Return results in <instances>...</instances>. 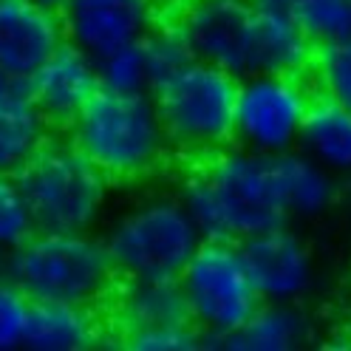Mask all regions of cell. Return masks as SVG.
<instances>
[{
  "instance_id": "obj_25",
  "label": "cell",
  "mask_w": 351,
  "mask_h": 351,
  "mask_svg": "<svg viewBox=\"0 0 351 351\" xmlns=\"http://www.w3.org/2000/svg\"><path fill=\"white\" fill-rule=\"evenodd\" d=\"M97 69H99V82L108 91H119V94L150 91V74H147L142 40L105 54L102 60H97Z\"/></svg>"
},
{
  "instance_id": "obj_6",
  "label": "cell",
  "mask_w": 351,
  "mask_h": 351,
  "mask_svg": "<svg viewBox=\"0 0 351 351\" xmlns=\"http://www.w3.org/2000/svg\"><path fill=\"white\" fill-rule=\"evenodd\" d=\"M173 150L213 156L235 142L238 77L193 60L184 71L153 91Z\"/></svg>"
},
{
  "instance_id": "obj_17",
  "label": "cell",
  "mask_w": 351,
  "mask_h": 351,
  "mask_svg": "<svg viewBox=\"0 0 351 351\" xmlns=\"http://www.w3.org/2000/svg\"><path fill=\"white\" fill-rule=\"evenodd\" d=\"M312 337L315 326L298 303L261 300L252 317L218 346L227 351H300Z\"/></svg>"
},
{
  "instance_id": "obj_4",
  "label": "cell",
  "mask_w": 351,
  "mask_h": 351,
  "mask_svg": "<svg viewBox=\"0 0 351 351\" xmlns=\"http://www.w3.org/2000/svg\"><path fill=\"white\" fill-rule=\"evenodd\" d=\"M43 232H94L111 179L71 139H49L17 176Z\"/></svg>"
},
{
  "instance_id": "obj_16",
  "label": "cell",
  "mask_w": 351,
  "mask_h": 351,
  "mask_svg": "<svg viewBox=\"0 0 351 351\" xmlns=\"http://www.w3.org/2000/svg\"><path fill=\"white\" fill-rule=\"evenodd\" d=\"M102 340L94 306L32 300L23 348L29 351H88Z\"/></svg>"
},
{
  "instance_id": "obj_5",
  "label": "cell",
  "mask_w": 351,
  "mask_h": 351,
  "mask_svg": "<svg viewBox=\"0 0 351 351\" xmlns=\"http://www.w3.org/2000/svg\"><path fill=\"white\" fill-rule=\"evenodd\" d=\"M102 241L119 278H179L204 235L176 193L125 210Z\"/></svg>"
},
{
  "instance_id": "obj_31",
  "label": "cell",
  "mask_w": 351,
  "mask_h": 351,
  "mask_svg": "<svg viewBox=\"0 0 351 351\" xmlns=\"http://www.w3.org/2000/svg\"><path fill=\"white\" fill-rule=\"evenodd\" d=\"M6 267H9V255L0 250V278H6Z\"/></svg>"
},
{
  "instance_id": "obj_7",
  "label": "cell",
  "mask_w": 351,
  "mask_h": 351,
  "mask_svg": "<svg viewBox=\"0 0 351 351\" xmlns=\"http://www.w3.org/2000/svg\"><path fill=\"white\" fill-rule=\"evenodd\" d=\"M193 326L204 343H221L261 306V295L241 258L238 241H207L179 275Z\"/></svg>"
},
{
  "instance_id": "obj_24",
  "label": "cell",
  "mask_w": 351,
  "mask_h": 351,
  "mask_svg": "<svg viewBox=\"0 0 351 351\" xmlns=\"http://www.w3.org/2000/svg\"><path fill=\"white\" fill-rule=\"evenodd\" d=\"M34 232L37 221L17 176H0V250L12 255Z\"/></svg>"
},
{
  "instance_id": "obj_22",
  "label": "cell",
  "mask_w": 351,
  "mask_h": 351,
  "mask_svg": "<svg viewBox=\"0 0 351 351\" xmlns=\"http://www.w3.org/2000/svg\"><path fill=\"white\" fill-rule=\"evenodd\" d=\"M292 14L315 46L351 40V0H300Z\"/></svg>"
},
{
  "instance_id": "obj_23",
  "label": "cell",
  "mask_w": 351,
  "mask_h": 351,
  "mask_svg": "<svg viewBox=\"0 0 351 351\" xmlns=\"http://www.w3.org/2000/svg\"><path fill=\"white\" fill-rule=\"evenodd\" d=\"M142 49H145V60H147L150 91H156L159 85L173 80L195 60L176 26H156L142 40Z\"/></svg>"
},
{
  "instance_id": "obj_21",
  "label": "cell",
  "mask_w": 351,
  "mask_h": 351,
  "mask_svg": "<svg viewBox=\"0 0 351 351\" xmlns=\"http://www.w3.org/2000/svg\"><path fill=\"white\" fill-rule=\"evenodd\" d=\"M309 80L315 85V94L335 99L351 111V40L317 46Z\"/></svg>"
},
{
  "instance_id": "obj_13",
  "label": "cell",
  "mask_w": 351,
  "mask_h": 351,
  "mask_svg": "<svg viewBox=\"0 0 351 351\" xmlns=\"http://www.w3.org/2000/svg\"><path fill=\"white\" fill-rule=\"evenodd\" d=\"M26 88L51 128H69L97 97L102 82L97 60L71 43H62L46 60V65L26 82Z\"/></svg>"
},
{
  "instance_id": "obj_20",
  "label": "cell",
  "mask_w": 351,
  "mask_h": 351,
  "mask_svg": "<svg viewBox=\"0 0 351 351\" xmlns=\"http://www.w3.org/2000/svg\"><path fill=\"white\" fill-rule=\"evenodd\" d=\"M298 147L335 176H351V111L335 99L315 94Z\"/></svg>"
},
{
  "instance_id": "obj_30",
  "label": "cell",
  "mask_w": 351,
  "mask_h": 351,
  "mask_svg": "<svg viewBox=\"0 0 351 351\" xmlns=\"http://www.w3.org/2000/svg\"><path fill=\"white\" fill-rule=\"evenodd\" d=\"M12 88H14V82L3 74V71H0V102H3L6 97H9V91H12Z\"/></svg>"
},
{
  "instance_id": "obj_19",
  "label": "cell",
  "mask_w": 351,
  "mask_h": 351,
  "mask_svg": "<svg viewBox=\"0 0 351 351\" xmlns=\"http://www.w3.org/2000/svg\"><path fill=\"white\" fill-rule=\"evenodd\" d=\"M275 167L289 218L312 221V218H320L335 207L340 195L337 176L326 170L320 162H315L309 153H303L300 147L287 150L275 156Z\"/></svg>"
},
{
  "instance_id": "obj_2",
  "label": "cell",
  "mask_w": 351,
  "mask_h": 351,
  "mask_svg": "<svg viewBox=\"0 0 351 351\" xmlns=\"http://www.w3.org/2000/svg\"><path fill=\"white\" fill-rule=\"evenodd\" d=\"M65 130L111 182L145 179L173 150L153 91L119 94L99 88Z\"/></svg>"
},
{
  "instance_id": "obj_27",
  "label": "cell",
  "mask_w": 351,
  "mask_h": 351,
  "mask_svg": "<svg viewBox=\"0 0 351 351\" xmlns=\"http://www.w3.org/2000/svg\"><path fill=\"white\" fill-rule=\"evenodd\" d=\"M32 298L14 280L0 278V351L23 348Z\"/></svg>"
},
{
  "instance_id": "obj_1",
  "label": "cell",
  "mask_w": 351,
  "mask_h": 351,
  "mask_svg": "<svg viewBox=\"0 0 351 351\" xmlns=\"http://www.w3.org/2000/svg\"><path fill=\"white\" fill-rule=\"evenodd\" d=\"M179 199L207 241H244L289 224L275 156L230 145L204 156L179 184Z\"/></svg>"
},
{
  "instance_id": "obj_28",
  "label": "cell",
  "mask_w": 351,
  "mask_h": 351,
  "mask_svg": "<svg viewBox=\"0 0 351 351\" xmlns=\"http://www.w3.org/2000/svg\"><path fill=\"white\" fill-rule=\"evenodd\" d=\"M258 9H283V12H292L300 0H252Z\"/></svg>"
},
{
  "instance_id": "obj_10",
  "label": "cell",
  "mask_w": 351,
  "mask_h": 351,
  "mask_svg": "<svg viewBox=\"0 0 351 351\" xmlns=\"http://www.w3.org/2000/svg\"><path fill=\"white\" fill-rule=\"evenodd\" d=\"M241 258L261 300L300 303L315 287V255L289 224L261 230L238 241Z\"/></svg>"
},
{
  "instance_id": "obj_8",
  "label": "cell",
  "mask_w": 351,
  "mask_h": 351,
  "mask_svg": "<svg viewBox=\"0 0 351 351\" xmlns=\"http://www.w3.org/2000/svg\"><path fill=\"white\" fill-rule=\"evenodd\" d=\"M315 85L292 74H247L238 80L235 145L280 156L298 147L303 119L315 99Z\"/></svg>"
},
{
  "instance_id": "obj_3",
  "label": "cell",
  "mask_w": 351,
  "mask_h": 351,
  "mask_svg": "<svg viewBox=\"0 0 351 351\" xmlns=\"http://www.w3.org/2000/svg\"><path fill=\"white\" fill-rule=\"evenodd\" d=\"M6 278L32 300L97 306L117 289V267L94 232H43L9 255Z\"/></svg>"
},
{
  "instance_id": "obj_15",
  "label": "cell",
  "mask_w": 351,
  "mask_h": 351,
  "mask_svg": "<svg viewBox=\"0 0 351 351\" xmlns=\"http://www.w3.org/2000/svg\"><path fill=\"white\" fill-rule=\"evenodd\" d=\"M114 320L122 335L147 326L193 323L179 278H122L114 289Z\"/></svg>"
},
{
  "instance_id": "obj_9",
  "label": "cell",
  "mask_w": 351,
  "mask_h": 351,
  "mask_svg": "<svg viewBox=\"0 0 351 351\" xmlns=\"http://www.w3.org/2000/svg\"><path fill=\"white\" fill-rule=\"evenodd\" d=\"M255 12L252 0H187L173 26L195 60L241 80L252 71Z\"/></svg>"
},
{
  "instance_id": "obj_14",
  "label": "cell",
  "mask_w": 351,
  "mask_h": 351,
  "mask_svg": "<svg viewBox=\"0 0 351 351\" xmlns=\"http://www.w3.org/2000/svg\"><path fill=\"white\" fill-rule=\"evenodd\" d=\"M317 46L303 32L298 17L283 9H258L252 29L250 74L309 77Z\"/></svg>"
},
{
  "instance_id": "obj_29",
  "label": "cell",
  "mask_w": 351,
  "mask_h": 351,
  "mask_svg": "<svg viewBox=\"0 0 351 351\" xmlns=\"http://www.w3.org/2000/svg\"><path fill=\"white\" fill-rule=\"evenodd\" d=\"M32 3H37V6H43V9H51V12H60L69 0H32Z\"/></svg>"
},
{
  "instance_id": "obj_26",
  "label": "cell",
  "mask_w": 351,
  "mask_h": 351,
  "mask_svg": "<svg viewBox=\"0 0 351 351\" xmlns=\"http://www.w3.org/2000/svg\"><path fill=\"white\" fill-rule=\"evenodd\" d=\"M122 346L130 351H193L204 346V335L193 323L147 326L122 335Z\"/></svg>"
},
{
  "instance_id": "obj_12",
  "label": "cell",
  "mask_w": 351,
  "mask_h": 351,
  "mask_svg": "<svg viewBox=\"0 0 351 351\" xmlns=\"http://www.w3.org/2000/svg\"><path fill=\"white\" fill-rule=\"evenodd\" d=\"M65 43L60 12L32 0H0V71L26 85Z\"/></svg>"
},
{
  "instance_id": "obj_11",
  "label": "cell",
  "mask_w": 351,
  "mask_h": 351,
  "mask_svg": "<svg viewBox=\"0 0 351 351\" xmlns=\"http://www.w3.org/2000/svg\"><path fill=\"white\" fill-rule=\"evenodd\" d=\"M65 43L102 60L156 29L153 0H69L60 9Z\"/></svg>"
},
{
  "instance_id": "obj_18",
  "label": "cell",
  "mask_w": 351,
  "mask_h": 351,
  "mask_svg": "<svg viewBox=\"0 0 351 351\" xmlns=\"http://www.w3.org/2000/svg\"><path fill=\"white\" fill-rule=\"evenodd\" d=\"M51 139V125L40 114L26 85L0 102V176H20Z\"/></svg>"
}]
</instances>
